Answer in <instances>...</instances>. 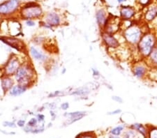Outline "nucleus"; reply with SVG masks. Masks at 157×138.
Returning <instances> with one entry per match:
<instances>
[{"mask_svg":"<svg viewBox=\"0 0 157 138\" xmlns=\"http://www.w3.org/2000/svg\"><path fill=\"white\" fill-rule=\"evenodd\" d=\"M156 45L157 41L155 35L151 32L144 33L136 47L137 52L141 57V59H145Z\"/></svg>","mask_w":157,"mask_h":138,"instance_id":"f257e3e1","label":"nucleus"},{"mask_svg":"<svg viewBox=\"0 0 157 138\" xmlns=\"http://www.w3.org/2000/svg\"><path fill=\"white\" fill-rule=\"evenodd\" d=\"M143 34L140 26L132 24L124 30L123 37L126 43L130 46H137Z\"/></svg>","mask_w":157,"mask_h":138,"instance_id":"f03ea898","label":"nucleus"},{"mask_svg":"<svg viewBox=\"0 0 157 138\" xmlns=\"http://www.w3.org/2000/svg\"><path fill=\"white\" fill-rule=\"evenodd\" d=\"M34 77V71L29 65L20 66L15 74V79L17 83L28 87Z\"/></svg>","mask_w":157,"mask_h":138,"instance_id":"7ed1b4c3","label":"nucleus"},{"mask_svg":"<svg viewBox=\"0 0 157 138\" xmlns=\"http://www.w3.org/2000/svg\"><path fill=\"white\" fill-rule=\"evenodd\" d=\"M149 71V68L147 65L145 60L136 62L132 68V71L134 76L138 79H143L146 76H147Z\"/></svg>","mask_w":157,"mask_h":138,"instance_id":"20e7f679","label":"nucleus"},{"mask_svg":"<svg viewBox=\"0 0 157 138\" xmlns=\"http://www.w3.org/2000/svg\"><path fill=\"white\" fill-rule=\"evenodd\" d=\"M41 13V9L37 5H30V6L25 7L22 10V17L26 19L36 18L39 17Z\"/></svg>","mask_w":157,"mask_h":138,"instance_id":"39448f33","label":"nucleus"},{"mask_svg":"<svg viewBox=\"0 0 157 138\" xmlns=\"http://www.w3.org/2000/svg\"><path fill=\"white\" fill-rule=\"evenodd\" d=\"M19 5L18 0H9L0 4V14L7 15L16 11Z\"/></svg>","mask_w":157,"mask_h":138,"instance_id":"423d86ee","label":"nucleus"},{"mask_svg":"<svg viewBox=\"0 0 157 138\" xmlns=\"http://www.w3.org/2000/svg\"><path fill=\"white\" fill-rule=\"evenodd\" d=\"M102 39L106 46L112 49H117L120 47V42L113 34H110L106 32L102 34Z\"/></svg>","mask_w":157,"mask_h":138,"instance_id":"0eeeda50","label":"nucleus"},{"mask_svg":"<svg viewBox=\"0 0 157 138\" xmlns=\"http://www.w3.org/2000/svg\"><path fill=\"white\" fill-rule=\"evenodd\" d=\"M20 66V64L18 59L15 58V57H12V58L9 59V61L6 64V68H5V71H6V73L8 75H15Z\"/></svg>","mask_w":157,"mask_h":138,"instance_id":"6e6552de","label":"nucleus"},{"mask_svg":"<svg viewBox=\"0 0 157 138\" xmlns=\"http://www.w3.org/2000/svg\"><path fill=\"white\" fill-rule=\"evenodd\" d=\"M145 60L149 69H157V45L151 50V53Z\"/></svg>","mask_w":157,"mask_h":138,"instance_id":"1a4fd4ad","label":"nucleus"},{"mask_svg":"<svg viewBox=\"0 0 157 138\" xmlns=\"http://www.w3.org/2000/svg\"><path fill=\"white\" fill-rule=\"evenodd\" d=\"M45 21L50 26H57L60 23V17L55 13H50L46 16Z\"/></svg>","mask_w":157,"mask_h":138,"instance_id":"9d476101","label":"nucleus"},{"mask_svg":"<svg viewBox=\"0 0 157 138\" xmlns=\"http://www.w3.org/2000/svg\"><path fill=\"white\" fill-rule=\"evenodd\" d=\"M27 87L22 86V85L18 84L17 85H14V86L11 88L9 91V94L12 96H19L22 94H24V93L27 91Z\"/></svg>","mask_w":157,"mask_h":138,"instance_id":"9b49d317","label":"nucleus"},{"mask_svg":"<svg viewBox=\"0 0 157 138\" xmlns=\"http://www.w3.org/2000/svg\"><path fill=\"white\" fill-rule=\"evenodd\" d=\"M30 53H31L32 57L34 59L37 60L39 62H44L46 59V56L44 54H43L41 52H39V50H38L36 47H30Z\"/></svg>","mask_w":157,"mask_h":138,"instance_id":"f8f14e48","label":"nucleus"},{"mask_svg":"<svg viewBox=\"0 0 157 138\" xmlns=\"http://www.w3.org/2000/svg\"><path fill=\"white\" fill-rule=\"evenodd\" d=\"M134 14H135V11L131 7H123L121 10V16L122 17V18L124 20H126V21L130 20L134 16Z\"/></svg>","mask_w":157,"mask_h":138,"instance_id":"ddd939ff","label":"nucleus"},{"mask_svg":"<svg viewBox=\"0 0 157 138\" xmlns=\"http://www.w3.org/2000/svg\"><path fill=\"white\" fill-rule=\"evenodd\" d=\"M96 17H97V21L98 25L101 27H104L108 20L106 18V15L105 11H103V10H99V11L97 13Z\"/></svg>","mask_w":157,"mask_h":138,"instance_id":"4468645a","label":"nucleus"},{"mask_svg":"<svg viewBox=\"0 0 157 138\" xmlns=\"http://www.w3.org/2000/svg\"><path fill=\"white\" fill-rule=\"evenodd\" d=\"M86 112H74L71 113H67V114L68 117H70V119L71 120V121L70 122V124H72V123H74L75 121H78L82 119V118L85 115Z\"/></svg>","mask_w":157,"mask_h":138,"instance_id":"2eb2a0df","label":"nucleus"},{"mask_svg":"<svg viewBox=\"0 0 157 138\" xmlns=\"http://www.w3.org/2000/svg\"><path fill=\"white\" fill-rule=\"evenodd\" d=\"M13 87V80L10 77H5L2 80V87L4 91H8Z\"/></svg>","mask_w":157,"mask_h":138,"instance_id":"dca6fc26","label":"nucleus"},{"mask_svg":"<svg viewBox=\"0 0 157 138\" xmlns=\"http://www.w3.org/2000/svg\"><path fill=\"white\" fill-rule=\"evenodd\" d=\"M157 16V7L154 6L151 7L148 9L145 13V20L147 21H152Z\"/></svg>","mask_w":157,"mask_h":138,"instance_id":"f3484780","label":"nucleus"},{"mask_svg":"<svg viewBox=\"0 0 157 138\" xmlns=\"http://www.w3.org/2000/svg\"><path fill=\"white\" fill-rule=\"evenodd\" d=\"M2 41L6 43H7L8 45H9V46H11V47L16 48L17 50H20V48L22 47L21 42L17 39H11V38H10V39H6V40L2 39Z\"/></svg>","mask_w":157,"mask_h":138,"instance_id":"a211bd4d","label":"nucleus"},{"mask_svg":"<svg viewBox=\"0 0 157 138\" xmlns=\"http://www.w3.org/2000/svg\"><path fill=\"white\" fill-rule=\"evenodd\" d=\"M124 138H139V136L137 132L134 131V130H130L124 132Z\"/></svg>","mask_w":157,"mask_h":138,"instance_id":"6ab92c4d","label":"nucleus"},{"mask_svg":"<svg viewBox=\"0 0 157 138\" xmlns=\"http://www.w3.org/2000/svg\"><path fill=\"white\" fill-rule=\"evenodd\" d=\"M132 127L133 128L134 130H138V131L140 132L142 135H145L146 129H145V128L144 127L142 124H134L132 125Z\"/></svg>","mask_w":157,"mask_h":138,"instance_id":"aec40b11","label":"nucleus"},{"mask_svg":"<svg viewBox=\"0 0 157 138\" xmlns=\"http://www.w3.org/2000/svg\"><path fill=\"white\" fill-rule=\"evenodd\" d=\"M124 129V127L123 125H118V126L114 128L113 129L111 130V133H112L113 135H120L121 134V132H122V130Z\"/></svg>","mask_w":157,"mask_h":138,"instance_id":"412c9836","label":"nucleus"},{"mask_svg":"<svg viewBox=\"0 0 157 138\" xmlns=\"http://www.w3.org/2000/svg\"><path fill=\"white\" fill-rule=\"evenodd\" d=\"M78 138H96V137L94 135L91 133V132H85V133L78 135Z\"/></svg>","mask_w":157,"mask_h":138,"instance_id":"4be33fe9","label":"nucleus"},{"mask_svg":"<svg viewBox=\"0 0 157 138\" xmlns=\"http://www.w3.org/2000/svg\"><path fill=\"white\" fill-rule=\"evenodd\" d=\"M38 120L37 119H35V118H32V119H30V121L27 123V125H28L29 127L31 128H34V126H36L37 124Z\"/></svg>","mask_w":157,"mask_h":138,"instance_id":"5701e85b","label":"nucleus"},{"mask_svg":"<svg viewBox=\"0 0 157 138\" xmlns=\"http://www.w3.org/2000/svg\"><path fill=\"white\" fill-rule=\"evenodd\" d=\"M149 138H157V129H153L150 130L149 134Z\"/></svg>","mask_w":157,"mask_h":138,"instance_id":"b1692460","label":"nucleus"},{"mask_svg":"<svg viewBox=\"0 0 157 138\" xmlns=\"http://www.w3.org/2000/svg\"><path fill=\"white\" fill-rule=\"evenodd\" d=\"M4 126H8V127H10V128H15L16 127V124H14V123L13 122H9V121H5L4 124Z\"/></svg>","mask_w":157,"mask_h":138,"instance_id":"393cba45","label":"nucleus"},{"mask_svg":"<svg viewBox=\"0 0 157 138\" xmlns=\"http://www.w3.org/2000/svg\"><path fill=\"white\" fill-rule=\"evenodd\" d=\"M69 103H67V102L64 103H62V105H61V108L64 110H67V109H69Z\"/></svg>","mask_w":157,"mask_h":138,"instance_id":"a878e982","label":"nucleus"},{"mask_svg":"<svg viewBox=\"0 0 157 138\" xmlns=\"http://www.w3.org/2000/svg\"><path fill=\"white\" fill-rule=\"evenodd\" d=\"M112 99H113V100H115V101L120 103H121L123 102L122 99H121V98L120 96H113Z\"/></svg>","mask_w":157,"mask_h":138,"instance_id":"bb28decb","label":"nucleus"},{"mask_svg":"<svg viewBox=\"0 0 157 138\" xmlns=\"http://www.w3.org/2000/svg\"><path fill=\"white\" fill-rule=\"evenodd\" d=\"M26 24L29 27H33L35 25V22L32 20H27L26 21Z\"/></svg>","mask_w":157,"mask_h":138,"instance_id":"cd10ccee","label":"nucleus"},{"mask_svg":"<svg viewBox=\"0 0 157 138\" xmlns=\"http://www.w3.org/2000/svg\"><path fill=\"white\" fill-rule=\"evenodd\" d=\"M17 125H18V126H20V127H23L24 125H25V120L20 119V120H19L18 121H17Z\"/></svg>","mask_w":157,"mask_h":138,"instance_id":"c85d7f7f","label":"nucleus"},{"mask_svg":"<svg viewBox=\"0 0 157 138\" xmlns=\"http://www.w3.org/2000/svg\"><path fill=\"white\" fill-rule=\"evenodd\" d=\"M121 112V110H116L115 111H113V112H110L108 113V114H111V115H115V114H120V113Z\"/></svg>","mask_w":157,"mask_h":138,"instance_id":"c756f323","label":"nucleus"},{"mask_svg":"<svg viewBox=\"0 0 157 138\" xmlns=\"http://www.w3.org/2000/svg\"><path fill=\"white\" fill-rule=\"evenodd\" d=\"M37 118H38V119H37L38 121H43L44 120V115L40 114L38 115Z\"/></svg>","mask_w":157,"mask_h":138,"instance_id":"7c9ffc66","label":"nucleus"},{"mask_svg":"<svg viewBox=\"0 0 157 138\" xmlns=\"http://www.w3.org/2000/svg\"><path fill=\"white\" fill-rule=\"evenodd\" d=\"M140 1V3L143 5H145L149 2V0H139Z\"/></svg>","mask_w":157,"mask_h":138,"instance_id":"2f4dec72","label":"nucleus"},{"mask_svg":"<svg viewBox=\"0 0 157 138\" xmlns=\"http://www.w3.org/2000/svg\"><path fill=\"white\" fill-rule=\"evenodd\" d=\"M118 1V2H120V3H121V2H125L126 0H117Z\"/></svg>","mask_w":157,"mask_h":138,"instance_id":"473e14b6","label":"nucleus"},{"mask_svg":"<svg viewBox=\"0 0 157 138\" xmlns=\"http://www.w3.org/2000/svg\"><path fill=\"white\" fill-rule=\"evenodd\" d=\"M110 138H120V137H114L113 136V137H111Z\"/></svg>","mask_w":157,"mask_h":138,"instance_id":"72a5a7b5","label":"nucleus"}]
</instances>
